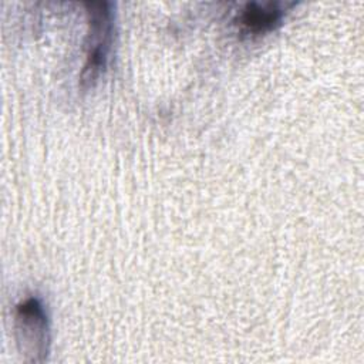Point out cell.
<instances>
[{
	"label": "cell",
	"instance_id": "cell-1",
	"mask_svg": "<svg viewBox=\"0 0 364 364\" xmlns=\"http://www.w3.org/2000/svg\"><path fill=\"white\" fill-rule=\"evenodd\" d=\"M88 34L85 43V63L81 71V87H92L104 73L112 41V11L107 1L85 3Z\"/></svg>",
	"mask_w": 364,
	"mask_h": 364
},
{
	"label": "cell",
	"instance_id": "cell-2",
	"mask_svg": "<svg viewBox=\"0 0 364 364\" xmlns=\"http://www.w3.org/2000/svg\"><path fill=\"white\" fill-rule=\"evenodd\" d=\"M16 331L21 351L30 355V361H43L47 354L48 324L44 306L37 297H28L17 304Z\"/></svg>",
	"mask_w": 364,
	"mask_h": 364
},
{
	"label": "cell",
	"instance_id": "cell-3",
	"mask_svg": "<svg viewBox=\"0 0 364 364\" xmlns=\"http://www.w3.org/2000/svg\"><path fill=\"white\" fill-rule=\"evenodd\" d=\"M283 11L273 3H247L237 16L242 30L249 34H263L273 30L282 20Z\"/></svg>",
	"mask_w": 364,
	"mask_h": 364
}]
</instances>
